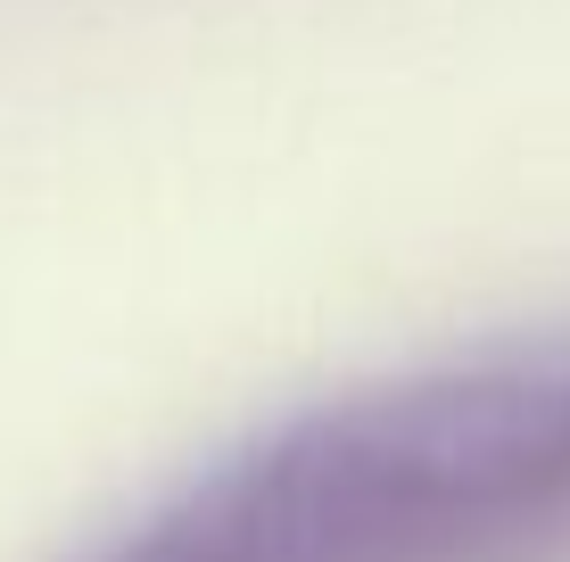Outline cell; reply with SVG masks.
<instances>
[{
    "label": "cell",
    "mask_w": 570,
    "mask_h": 562,
    "mask_svg": "<svg viewBox=\"0 0 570 562\" xmlns=\"http://www.w3.org/2000/svg\"><path fill=\"white\" fill-rule=\"evenodd\" d=\"M562 496L570 373L463 364L240 447L116 562H471Z\"/></svg>",
    "instance_id": "cell-1"
}]
</instances>
